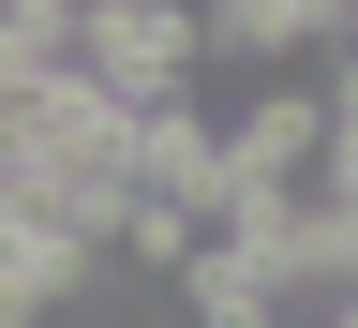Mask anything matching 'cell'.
<instances>
[{
    "mask_svg": "<svg viewBox=\"0 0 358 328\" xmlns=\"http://www.w3.org/2000/svg\"><path fill=\"white\" fill-rule=\"evenodd\" d=\"M75 75L105 105H179L209 75V30H194V0H90L75 15Z\"/></svg>",
    "mask_w": 358,
    "mask_h": 328,
    "instance_id": "cell-1",
    "label": "cell"
},
{
    "mask_svg": "<svg viewBox=\"0 0 358 328\" xmlns=\"http://www.w3.org/2000/svg\"><path fill=\"white\" fill-rule=\"evenodd\" d=\"M194 30H209L224 75H284L313 45H343V0H194Z\"/></svg>",
    "mask_w": 358,
    "mask_h": 328,
    "instance_id": "cell-2",
    "label": "cell"
}]
</instances>
